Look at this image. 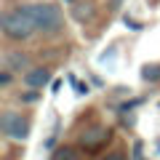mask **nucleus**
I'll return each mask as SVG.
<instances>
[{"label": "nucleus", "mask_w": 160, "mask_h": 160, "mask_svg": "<svg viewBox=\"0 0 160 160\" xmlns=\"http://www.w3.org/2000/svg\"><path fill=\"white\" fill-rule=\"evenodd\" d=\"M131 155H133V160H144V144H142V142H133Z\"/></svg>", "instance_id": "obj_10"}, {"label": "nucleus", "mask_w": 160, "mask_h": 160, "mask_svg": "<svg viewBox=\"0 0 160 160\" xmlns=\"http://www.w3.org/2000/svg\"><path fill=\"white\" fill-rule=\"evenodd\" d=\"M53 160H83V155L75 147H69V144H62V147L53 152Z\"/></svg>", "instance_id": "obj_8"}, {"label": "nucleus", "mask_w": 160, "mask_h": 160, "mask_svg": "<svg viewBox=\"0 0 160 160\" xmlns=\"http://www.w3.org/2000/svg\"><path fill=\"white\" fill-rule=\"evenodd\" d=\"M142 78L149 83H158L160 80V64H144L142 67Z\"/></svg>", "instance_id": "obj_9"}, {"label": "nucleus", "mask_w": 160, "mask_h": 160, "mask_svg": "<svg viewBox=\"0 0 160 160\" xmlns=\"http://www.w3.org/2000/svg\"><path fill=\"white\" fill-rule=\"evenodd\" d=\"M64 3H72V6H75V3H78V0H64Z\"/></svg>", "instance_id": "obj_15"}, {"label": "nucleus", "mask_w": 160, "mask_h": 160, "mask_svg": "<svg viewBox=\"0 0 160 160\" xmlns=\"http://www.w3.org/2000/svg\"><path fill=\"white\" fill-rule=\"evenodd\" d=\"M109 6H112V8H120V6H123V0H109Z\"/></svg>", "instance_id": "obj_14"}, {"label": "nucleus", "mask_w": 160, "mask_h": 160, "mask_svg": "<svg viewBox=\"0 0 160 160\" xmlns=\"http://www.w3.org/2000/svg\"><path fill=\"white\" fill-rule=\"evenodd\" d=\"M46 83H51V69H48V67H32V69L24 72V86L32 88V91L43 88Z\"/></svg>", "instance_id": "obj_5"}, {"label": "nucleus", "mask_w": 160, "mask_h": 160, "mask_svg": "<svg viewBox=\"0 0 160 160\" xmlns=\"http://www.w3.org/2000/svg\"><path fill=\"white\" fill-rule=\"evenodd\" d=\"M104 160H126V155L115 149V152H107V158H104Z\"/></svg>", "instance_id": "obj_13"}, {"label": "nucleus", "mask_w": 160, "mask_h": 160, "mask_svg": "<svg viewBox=\"0 0 160 160\" xmlns=\"http://www.w3.org/2000/svg\"><path fill=\"white\" fill-rule=\"evenodd\" d=\"M27 64H29V56L22 51H8L3 56V69H11V72H22V69H27Z\"/></svg>", "instance_id": "obj_6"}, {"label": "nucleus", "mask_w": 160, "mask_h": 160, "mask_svg": "<svg viewBox=\"0 0 160 160\" xmlns=\"http://www.w3.org/2000/svg\"><path fill=\"white\" fill-rule=\"evenodd\" d=\"M0 131H3V136L13 139V142H27L29 139V118L6 109L0 115Z\"/></svg>", "instance_id": "obj_3"}, {"label": "nucleus", "mask_w": 160, "mask_h": 160, "mask_svg": "<svg viewBox=\"0 0 160 160\" xmlns=\"http://www.w3.org/2000/svg\"><path fill=\"white\" fill-rule=\"evenodd\" d=\"M158 147H160V142H158Z\"/></svg>", "instance_id": "obj_16"}, {"label": "nucleus", "mask_w": 160, "mask_h": 160, "mask_svg": "<svg viewBox=\"0 0 160 160\" xmlns=\"http://www.w3.org/2000/svg\"><path fill=\"white\" fill-rule=\"evenodd\" d=\"M0 27H3V35L13 43L19 40H27L38 32V24H35L32 13H29V6H13L8 8L3 16H0Z\"/></svg>", "instance_id": "obj_1"}, {"label": "nucleus", "mask_w": 160, "mask_h": 160, "mask_svg": "<svg viewBox=\"0 0 160 160\" xmlns=\"http://www.w3.org/2000/svg\"><path fill=\"white\" fill-rule=\"evenodd\" d=\"M35 99H38V91H32V88L27 93H22V102H35Z\"/></svg>", "instance_id": "obj_12"}, {"label": "nucleus", "mask_w": 160, "mask_h": 160, "mask_svg": "<svg viewBox=\"0 0 160 160\" xmlns=\"http://www.w3.org/2000/svg\"><path fill=\"white\" fill-rule=\"evenodd\" d=\"M93 13H96V6H93L91 0H88V3H75V8H72V16L78 19V22H88Z\"/></svg>", "instance_id": "obj_7"}, {"label": "nucleus", "mask_w": 160, "mask_h": 160, "mask_svg": "<svg viewBox=\"0 0 160 160\" xmlns=\"http://www.w3.org/2000/svg\"><path fill=\"white\" fill-rule=\"evenodd\" d=\"M107 142H109V128L107 126H88L86 131L80 133V147H88V149H96Z\"/></svg>", "instance_id": "obj_4"}, {"label": "nucleus", "mask_w": 160, "mask_h": 160, "mask_svg": "<svg viewBox=\"0 0 160 160\" xmlns=\"http://www.w3.org/2000/svg\"><path fill=\"white\" fill-rule=\"evenodd\" d=\"M11 78H13V72H11V69H3V72H0V86H3V88H8V86H11Z\"/></svg>", "instance_id": "obj_11"}, {"label": "nucleus", "mask_w": 160, "mask_h": 160, "mask_svg": "<svg viewBox=\"0 0 160 160\" xmlns=\"http://www.w3.org/2000/svg\"><path fill=\"white\" fill-rule=\"evenodd\" d=\"M29 13H32L35 24H38V32H43V35L59 32L64 27V13L53 3H29Z\"/></svg>", "instance_id": "obj_2"}]
</instances>
